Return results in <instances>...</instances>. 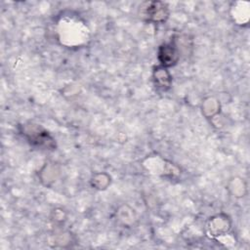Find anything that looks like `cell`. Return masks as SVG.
Segmentation results:
<instances>
[{
    "label": "cell",
    "instance_id": "8992f818",
    "mask_svg": "<svg viewBox=\"0 0 250 250\" xmlns=\"http://www.w3.org/2000/svg\"><path fill=\"white\" fill-rule=\"evenodd\" d=\"M202 113L207 118H214L220 112V103L213 97H209L204 100L202 104Z\"/></svg>",
    "mask_w": 250,
    "mask_h": 250
},
{
    "label": "cell",
    "instance_id": "ba28073f",
    "mask_svg": "<svg viewBox=\"0 0 250 250\" xmlns=\"http://www.w3.org/2000/svg\"><path fill=\"white\" fill-rule=\"evenodd\" d=\"M91 184L97 189H105L110 185V177L105 173L96 174L92 178Z\"/></svg>",
    "mask_w": 250,
    "mask_h": 250
},
{
    "label": "cell",
    "instance_id": "277c9868",
    "mask_svg": "<svg viewBox=\"0 0 250 250\" xmlns=\"http://www.w3.org/2000/svg\"><path fill=\"white\" fill-rule=\"evenodd\" d=\"M231 227L230 219L228 215L221 213L212 217L208 223L209 232L212 236H222L229 232Z\"/></svg>",
    "mask_w": 250,
    "mask_h": 250
},
{
    "label": "cell",
    "instance_id": "3957f363",
    "mask_svg": "<svg viewBox=\"0 0 250 250\" xmlns=\"http://www.w3.org/2000/svg\"><path fill=\"white\" fill-rule=\"evenodd\" d=\"M157 59L160 65L166 68L177 64L180 59V51L174 40L163 43L158 47Z\"/></svg>",
    "mask_w": 250,
    "mask_h": 250
},
{
    "label": "cell",
    "instance_id": "5b68a950",
    "mask_svg": "<svg viewBox=\"0 0 250 250\" xmlns=\"http://www.w3.org/2000/svg\"><path fill=\"white\" fill-rule=\"evenodd\" d=\"M152 79H153L154 85L157 89L166 91L171 87L172 76H171L169 70L162 65H157L153 68Z\"/></svg>",
    "mask_w": 250,
    "mask_h": 250
},
{
    "label": "cell",
    "instance_id": "6da1fadb",
    "mask_svg": "<svg viewBox=\"0 0 250 250\" xmlns=\"http://www.w3.org/2000/svg\"><path fill=\"white\" fill-rule=\"evenodd\" d=\"M21 133L32 146L47 150L56 149L55 139L41 125L34 123L22 124L21 125Z\"/></svg>",
    "mask_w": 250,
    "mask_h": 250
},
{
    "label": "cell",
    "instance_id": "52a82bcc",
    "mask_svg": "<svg viewBox=\"0 0 250 250\" xmlns=\"http://www.w3.org/2000/svg\"><path fill=\"white\" fill-rule=\"evenodd\" d=\"M229 189L233 194V196L241 197L244 196L246 192V186L240 178H234L232 179L229 184Z\"/></svg>",
    "mask_w": 250,
    "mask_h": 250
},
{
    "label": "cell",
    "instance_id": "7a4b0ae2",
    "mask_svg": "<svg viewBox=\"0 0 250 250\" xmlns=\"http://www.w3.org/2000/svg\"><path fill=\"white\" fill-rule=\"evenodd\" d=\"M144 17L151 23H164L169 18L168 5L161 1H150L145 3Z\"/></svg>",
    "mask_w": 250,
    "mask_h": 250
}]
</instances>
